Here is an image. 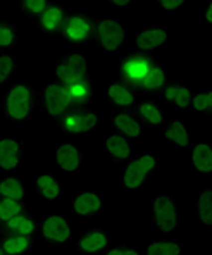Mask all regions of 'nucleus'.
Masks as SVG:
<instances>
[{"mask_svg":"<svg viewBox=\"0 0 212 255\" xmlns=\"http://www.w3.org/2000/svg\"><path fill=\"white\" fill-rule=\"evenodd\" d=\"M148 255H180V247L174 243H155L148 249Z\"/></svg>","mask_w":212,"mask_h":255,"instance_id":"obj_25","label":"nucleus"},{"mask_svg":"<svg viewBox=\"0 0 212 255\" xmlns=\"http://www.w3.org/2000/svg\"><path fill=\"white\" fill-rule=\"evenodd\" d=\"M200 217L206 224H212V193L206 191L200 197Z\"/></svg>","mask_w":212,"mask_h":255,"instance_id":"obj_22","label":"nucleus"},{"mask_svg":"<svg viewBox=\"0 0 212 255\" xmlns=\"http://www.w3.org/2000/svg\"><path fill=\"white\" fill-rule=\"evenodd\" d=\"M10 67H12V61L9 57H0V83L9 76Z\"/></svg>","mask_w":212,"mask_h":255,"instance_id":"obj_33","label":"nucleus"},{"mask_svg":"<svg viewBox=\"0 0 212 255\" xmlns=\"http://www.w3.org/2000/svg\"><path fill=\"white\" fill-rule=\"evenodd\" d=\"M109 95H110V99H112L114 102L119 104V106H129V104L133 102L131 93H129L126 88H122V86H119V85L110 86Z\"/></svg>","mask_w":212,"mask_h":255,"instance_id":"obj_20","label":"nucleus"},{"mask_svg":"<svg viewBox=\"0 0 212 255\" xmlns=\"http://www.w3.org/2000/svg\"><path fill=\"white\" fill-rule=\"evenodd\" d=\"M100 207V198L94 193H83L81 197H78L74 209L78 214H90L97 211Z\"/></svg>","mask_w":212,"mask_h":255,"instance_id":"obj_13","label":"nucleus"},{"mask_svg":"<svg viewBox=\"0 0 212 255\" xmlns=\"http://www.w3.org/2000/svg\"><path fill=\"white\" fill-rule=\"evenodd\" d=\"M17 143L12 140H3L0 141V166L3 169H12L17 164Z\"/></svg>","mask_w":212,"mask_h":255,"instance_id":"obj_8","label":"nucleus"},{"mask_svg":"<svg viewBox=\"0 0 212 255\" xmlns=\"http://www.w3.org/2000/svg\"><path fill=\"white\" fill-rule=\"evenodd\" d=\"M26 3L33 12H42L43 7H45V0H26Z\"/></svg>","mask_w":212,"mask_h":255,"instance_id":"obj_35","label":"nucleus"},{"mask_svg":"<svg viewBox=\"0 0 212 255\" xmlns=\"http://www.w3.org/2000/svg\"><path fill=\"white\" fill-rule=\"evenodd\" d=\"M0 193L7 198H12V200H19L23 197V186L17 179L9 178L0 185Z\"/></svg>","mask_w":212,"mask_h":255,"instance_id":"obj_14","label":"nucleus"},{"mask_svg":"<svg viewBox=\"0 0 212 255\" xmlns=\"http://www.w3.org/2000/svg\"><path fill=\"white\" fill-rule=\"evenodd\" d=\"M62 17V12L59 9H55V7H52V9H48L45 12V16H43V26L48 29H54L55 26L59 24V21H61Z\"/></svg>","mask_w":212,"mask_h":255,"instance_id":"obj_30","label":"nucleus"},{"mask_svg":"<svg viewBox=\"0 0 212 255\" xmlns=\"http://www.w3.org/2000/svg\"><path fill=\"white\" fill-rule=\"evenodd\" d=\"M193 164L204 172L212 171V150L207 145H197L193 150Z\"/></svg>","mask_w":212,"mask_h":255,"instance_id":"obj_9","label":"nucleus"},{"mask_svg":"<svg viewBox=\"0 0 212 255\" xmlns=\"http://www.w3.org/2000/svg\"><path fill=\"white\" fill-rule=\"evenodd\" d=\"M38 186L42 188L43 195H45L47 198H55L59 195L57 183H55L50 176H42V178L38 179Z\"/></svg>","mask_w":212,"mask_h":255,"instance_id":"obj_26","label":"nucleus"},{"mask_svg":"<svg viewBox=\"0 0 212 255\" xmlns=\"http://www.w3.org/2000/svg\"><path fill=\"white\" fill-rule=\"evenodd\" d=\"M140 111H141V114H143L150 123H154V125H159V123L162 121L161 112H159L154 106H150V104H145V106H141Z\"/></svg>","mask_w":212,"mask_h":255,"instance_id":"obj_31","label":"nucleus"},{"mask_svg":"<svg viewBox=\"0 0 212 255\" xmlns=\"http://www.w3.org/2000/svg\"><path fill=\"white\" fill-rule=\"evenodd\" d=\"M116 126L119 129H122L124 133H128L129 136H138L140 134V126L135 119L128 118V116H117L116 118Z\"/></svg>","mask_w":212,"mask_h":255,"instance_id":"obj_19","label":"nucleus"},{"mask_svg":"<svg viewBox=\"0 0 212 255\" xmlns=\"http://www.w3.org/2000/svg\"><path fill=\"white\" fill-rule=\"evenodd\" d=\"M166 136L169 138V140H173V141H176L178 145H188V134H187V129L183 128V125L181 123H174L173 128L171 129H167L166 131Z\"/></svg>","mask_w":212,"mask_h":255,"instance_id":"obj_21","label":"nucleus"},{"mask_svg":"<svg viewBox=\"0 0 212 255\" xmlns=\"http://www.w3.org/2000/svg\"><path fill=\"white\" fill-rule=\"evenodd\" d=\"M141 81H143V85L147 88H159V86L164 83V73L159 67H154V69L147 71V74H145Z\"/></svg>","mask_w":212,"mask_h":255,"instance_id":"obj_23","label":"nucleus"},{"mask_svg":"<svg viewBox=\"0 0 212 255\" xmlns=\"http://www.w3.org/2000/svg\"><path fill=\"white\" fill-rule=\"evenodd\" d=\"M97 123V118L94 114H87V116H74V118H69L66 121V126H68L69 131H74V133H80V131H88L90 128H94Z\"/></svg>","mask_w":212,"mask_h":255,"instance_id":"obj_12","label":"nucleus"},{"mask_svg":"<svg viewBox=\"0 0 212 255\" xmlns=\"http://www.w3.org/2000/svg\"><path fill=\"white\" fill-rule=\"evenodd\" d=\"M87 33H88V24L83 19H78V17H74V19L69 21L68 35L71 36V38L81 40V38H85V36H87Z\"/></svg>","mask_w":212,"mask_h":255,"instance_id":"obj_18","label":"nucleus"},{"mask_svg":"<svg viewBox=\"0 0 212 255\" xmlns=\"http://www.w3.org/2000/svg\"><path fill=\"white\" fill-rule=\"evenodd\" d=\"M166 97L171 100H176L180 107H187L190 102V92L185 88H169L166 92Z\"/></svg>","mask_w":212,"mask_h":255,"instance_id":"obj_27","label":"nucleus"},{"mask_svg":"<svg viewBox=\"0 0 212 255\" xmlns=\"http://www.w3.org/2000/svg\"><path fill=\"white\" fill-rule=\"evenodd\" d=\"M47 109L50 114L57 116L68 107L69 100H71V93L68 92L66 88L62 86H57V85H52L47 88Z\"/></svg>","mask_w":212,"mask_h":255,"instance_id":"obj_4","label":"nucleus"},{"mask_svg":"<svg viewBox=\"0 0 212 255\" xmlns=\"http://www.w3.org/2000/svg\"><path fill=\"white\" fill-rule=\"evenodd\" d=\"M69 93L73 97H83V95H87V88H85V85H74Z\"/></svg>","mask_w":212,"mask_h":255,"instance_id":"obj_36","label":"nucleus"},{"mask_svg":"<svg viewBox=\"0 0 212 255\" xmlns=\"http://www.w3.org/2000/svg\"><path fill=\"white\" fill-rule=\"evenodd\" d=\"M129 0H114V3H117V5H126Z\"/></svg>","mask_w":212,"mask_h":255,"instance_id":"obj_39","label":"nucleus"},{"mask_svg":"<svg viewBox=\"0 0 212 255\" xmlns=\"http://www.w3.org/2000/svg\"><path fill=\"white\" fill-rule=\"evenodd\" d=\"M85 59L81 55H71L68 64H62L57 67V74L66 83H76L85 73Z\"/></svg>","mask_w":212,"mask_h":255,"instance_id":"obj_5","label":"nucleus"},{"mask_svg":"<svg viewBox=\"0 0 212 255\" xmlns=\"http://www.w3.org/2000/svg\"><path fill=\"white\" fill-rule=\"evenodd\" d=\"M43 233L50 240L64 242V240L69 238V228L62 217L54 216V217H48L45 221V224H43Z\"/></svg>","mask_w":212,"mask_h":255,"instance_id":"obj_7","label":"nucleus"},{"mask_svg":"<svg viewBox=\"0 0 212 255\" xmlns=\"http://www.w3.org/2000/svg\"><path fill=\"white\" fill-rule=\"evenodd\" d=\"M19 211H21V207L12 198H5L3 202H0V217H2V219H5V221L12 219L14 216H17Z\"/></svg>","mask_w":212,"mask_h":255,"instance_id":"obj_24","label":"nucleus"},{"mask_svg":"<svg viewBox=\"0 0 212 255\" xmlns=\"http://www.w3.org/2000/svg\"><path fill=\"white\" fill-rule=\"evenodd\" d=\"M99 31H100V38H102L104 47H106L107 50L117 48L122 42V36H124L122 28L116 21H102L99 26Z\"/></svg>","mask_w":212,"mask_h":255,"instance_id":"obj_6","label":"nucleus"},{"mask_svg":"<svg viewBox=\"0 0 212 255\" xmlns=\"http://www.w3.org/2000/svg\"><path fill=\"white\" fill-rule=\"evenodd\" d=\"M154 167V159L152 157H141L140 160H135L131 166L126 169L124 174V183L129 188H136L141 185L143 178L147 176V172Z\"/></svg>","mask_w":212,"mask_h":255,"instance_id":"obj_1","label":"nucleus"},{"mask_svg":"<svg viewBox=\"0 0 212 255\" xmlns=\"http://www.w3.org/2000/svg\"><path fill=\"white\" fill-rule=\"evenodd\" d=\"M109 255H138V254L133 252V250H112V252H109Z\"/></svg>","mask_w":212,"mask_h":255,"instance_id":"obj_38","label":"nucleus"},{"mask_svg":"<svg viewBox=\"0 0 212 255\" xmlns=\"http://www.w3.org/2000/svg\"><path fill=\"white\" fill-rule=\"evenodd\" d=\"M7 109L9 114L16 119H23L28 114L29 109V92L24 86H17L10 92L9 100H7Z\"/></svg>","mask_w":212,"mask_h":255,"instance_id":"obj_2","label":"nucleus"},{"mask_svg":"<svg viewBox=\"0 0 212 255\" xmlns=\"http://www.w3.org/2000/svg\"><path fill=\"white\" fill-rule=\"evenodd\" d=\"M207 19L212 21V5L209 7V10H207Z\"/></svg>","mask_w":212,"mask_h":255,"instance_id":"obj_40","label":"nucleus"},{"mask_svg":"<svg viewBox=\"0 0 212 255\" xmlns=\"http://www.w3.org/2000/svg\"><path fill=\"white\" fill-rule=\"evenodd\" d=\"M107 148H109L110 153H114L116 157H128L129 155V147L121 136H110L107 140Z\"/></svg>","mask_w":212,"mask_h":255,"instance_id":"obj_17","label":"nucleus"},{"mask_svg":"<svg viewBox=\"0 0 212 255\" xmlns=\"http://www.w3.org/2000/svg\"><path fill=\"white\" fill-rule=\"evenodd\" d=\"M166 40V33L162 29H148V31L141 33V35L136 38V43L141 48H152L157 47Z\"/></svg>","mask_w":212,"mask_h":255,"instance_id":"obj_11","label":"nucleus"},{"mask_svg":"<svg viewBox=\"0 0 212 255\" xmlns=\"http://www.w3.org/2000/svg\"><path fill=\"white\" fill-rule=\"evenodd\" d=\"M26 247H28V240L23 238V236H19V238L7 240L3 249H5V252H9V254H19V252H23Z\"/></svg>","mask_w":212,"mask_h":255,"instance_id":"obj_29","label":"nucleus"},{"mask_svg":"<svg viewBox=\"0 0 212 255\" xmlns=\"http://www.w3.org/2000/svg\"><path fill=\"white\" fill-rule=\"evenodd\" d=\"M124 71L128 73V76L133 78L135 81H141L145 74H147L148 66L145 61H131L124 66Z\"/></svg>","mask_w":212,"mask_h":255,"instance_id":"obj_16","label":"nucleus"},{"mask_svg":"<svg viewBox=\"0 0 212 255\" xmlns=\"http://www.w3.org/2000/svg\"><path fill=\"white\" fill-rule=\"evenodd\" d=\"M0 255H3V254H2V250H0Z\"/></svg>","mask_w":212,"mask_h":255,"instance_id":"obj_41","label":"nucleus"},{"mask_svg":"<svg viewBox=\"0 0 212 255\" xmlns=\"http://www.w3.org/2000/svg\"><path fill=\"white\" fill-rule=\"evenodd\" d=\"M9 226L12 228V230H19L23 235H28L33 231V223L31 221H28L26 217H16L14 216L12 219H9Z\"/></svg>","mask_w":212,"mask_h":255,"instance_id":"obj_28","label":"nucleus"},{"mask_svg":"<svg viewBox=\"0 0 212 255\" xmlns=\"http://www.w3.org/2000/svg\"><path fill=\"white\" fill-rule=\"evenodd\" d=\"M212 104V95L211 93H204V95H197V99L193 100V106L197 111H206L207 107H211Z\"/></svg>","mask_w":212,"mask_h":255,"instance_id":"obj_32","label":"nucleus"},{"mask_svg":"<svg viewBox=\"0 0 212 255\" xmlns=\"http://www.w3.org/2000/svg\"><path fill=\"white\" fill-rule=\"evenodd\" d=\"M106 243H107V240L102 233H92V235H88L87 238L81 240V249L87 250V252H97V250L104 249Z\"/></svg>","mask_w":212,"mask_h":255,"instance_id":"obj_15","label":"nucleus"},{"mask_svg":"<svg viewBox=\"0 0 212 255\" xmlns=\"http://www.w3.org/2000/svg\"><path fill=\"white\" fill-rule=\"evenodd\" d=\"M155 217H157V224L161 226L162 231H171L176 226V212H174V205L171 204L169 198L159 197L155 200Z\"/></svg>","mask_w":212,"mask_h":255,"instance_id":"obj_3","label":"nucleus"},{"mask_svg":"<svg viewBox=\"0 0 212 255\" xmlns=\"http://www.w3.org/2000/svg\"><path fill=\"white\" fill-rule=\"evenodd\" d=\"M12 42V33L7 28H0V47H5Z\"/></svg>","mask_w":212,"mask_h":255,"instance_id":"obj_34","label":"nucleus"},{"mask_svg":"<svg viewBox=\"0 0 212 255\" xmlns=\"http://www.w3.org/2000/svg\"><path fill=\"white\" fill-rule=\"evenodd\" d=\"M57 160L61 164L62 169L66 171H74L78 167V150L71 145H62L57 152Z\"/></svg>","mask_w":212,"mask_h":255,"instance_id":"obj_10","label":"nucleus"},{"mask_svg":"<svg viewBox=\"0 0 212 255\" xmlns=\"http://www.w3.org/2000/svg\"><path fill=\"white\" fill-rule=\"evenodd\" d=\"M161 2L166 9H174V7H178L180 3H183V0H161Z\"/></svg>","mask_w":212,"mask_h":255,"instance_id":"obj_37","label":"nucleus"}]
</instances>
